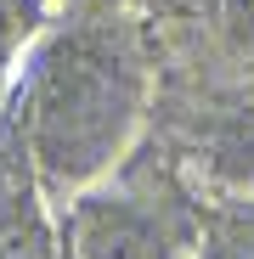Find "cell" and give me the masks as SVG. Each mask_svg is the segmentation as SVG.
I'll return each mask as SVG.
<instances>
[{"label": "cell", "instance_id": "6da1fadb", "mask_svg": "<svg viewBox=\"0 0 254 259\" xmlns=\"http://www.w3.org/2000/svg\"><path fill=\"white\" fill-rule=\"evenodd\" d=\"M12 102V124L40 192L68 203L130 152V136L147 113V57L124 23L85 17L34 46V68Z\"/></svg>", "mask_w": 254, "mask_h": 259}, {"label": "cell", "instance_id": "7a4b0ae2", "mask_svg": "<svg viewBox=\"0 0 254 259\" xmlns=\"http://www.w3.org/2000/svg\"><path fill=\"white\" fill-rule=\"evenodd\" d=\"M57 208L74 259H192L198 203H187L164 169L119 163Z\"/></svg>", "mask_w": 254, "mask_h": 259}, {"label": "cell", "instance_id": "3957f363", "mask_svg": "<svg viewBox=\"0 0 254 259\" xmlns=\"http://www.w3.org/2000/svg\"><path fill=\"white\" fill-rule=\"evenodd\" d=\"M0 259H74L62 226L51 220V197L34 181L17 124L0 141Z\"/></svg>", "mask_w": 254, "mask_h": 259}, {"label": "cell", "instance_id": "277c9868", "mask_svg": "<svg viewBox=\"0 0 254 259\" xmlns=\"http://www.w3.org/2000/svg\"><path fill=\"white\" fill-rule=\"evenodd\" d=\"M203 175L215 181V192H254V91L226 102L203 130Z\"/></svg>", "mask_w": 254, "mask_h": 259}, {"label": "cell", "instance_id": "5b68a950", "mask_svg": "<svg viewBox=\"0 0 254 259\" xmlns=\"http://www.w3.org/2000/svg\"><path fill=\"white\" fill-rule=\"evenodd\" d=\"M192 259H254V192H209L198 203Z\"/></svg>", "mask_w": 254, "mask_h": 259}, {"label": "cell", "instance_id": "8992f818", "mask_svg": "<svg viewBox=\"0 0 254 259\" xmlns=\"http://www.w3.org/2000/svg\"><path fill=\"white\" fill-rule=\"evenodd\" d=\"M51 28V0H0V96L17 84L23 57L46 39Z\"/></svg>", "mask_w": 254, "mask_h": 259}]
</instances>
